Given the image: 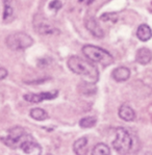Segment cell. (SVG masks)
<instances>
[{"label": "cell", "instance_id": "obj_1", "mask_svg": "<svg viewBox=\"0 0 152 155\" xmlns=\"http://www.w3.org/2000/svg\"><path fill=\"white\" fill-rule=\"evenodd\" d=\"M1 140L12 149L20 148L24 153H31L35 149H40L37 140L22 127L12 128L5 137H1Z\"/></svg>", "mask_w": 152, "mask_h": 155}, {"label": "cell", "instance_id": "obj_2", "mask_svg": "<svg viewBox=\"0 0 152 155\" xmlns=\"http://www.w3.org/2000/svg\"><path fill=\"white\" fill-rule=\"evenodd\" d=\"M67 64L69 69L73 73L84 77L85 81H88L89 83L97 82L99 78V72L97 67L92 61H89L87 59L74 55L69 57Z\"/></svg>", "mask_w": 152, "mask_h": 155}, {"label": "cell", "instance_id": "obj_3", "mask_svg": "<svg viewBox=\"0 0 152 155\" xmlns=\"http://www.w3.org/2000/svg\"><path fill=\"white\" fill-rule=\"evenodd\" d=\"M82 53L92 63H98L102 66H110L114 63V57L110 52L93 45H85L82 47Z\"/></svg>", "mask_w": 152, "mask_h": 155}, {"label": "cell", "instance_id": "obj_4", "mask_svg": "<svg viewBox=\"0 0 152 155\" xmlns=\"http://www.w3.org/2000/svg\"><path fill=\"white\" fill-rule=\"evenodd\" d=\"M113 146L118 153L126 155L130 153L134 148V140L125 128H118L116 131V137L113 142Z\"/></svg>", "mask_w": 152, "mask_h": 155}, {"label": "cell", "instance_id": "obj_5", "mask_svg": "<svg viewBox=\"0 0 152 155\" xmlns=\"http://www.w3.org/2000/svg\"><path fill=\"white\" fill-rule=\"evenodd\" d=\"M34 44V40L30 35L25 32H14L6 38V45L9 49L15 50H24Z\"/></svg>", "mask_w": 152, "mask_h": 155}, {"label": "cell", "instance_id": "obj_6", "mask_svg": "<svg viewBox=\"0 0 152 155\" xmlns=\"http://www.w3.org/2000/svg\"><path fill=\"white\" fill-rule=\"evenodd\" d=\"M58 95V91H52V92H44L39 94H26L24 95V99L31 103H40L45 100H52L56 98Z\"/></svg>", "mask_w": 152, "mask_h": 155}, {"label": "cell", "instance_id": "obj_7", "mask_svg": "<svg viewBox=\"0 0 152 155\" xmlns=\"http://www.w3.org/2000/svg\"><path fill=\"white\" fill-rule=\"evenodd\" d=\"M85 27H87V29L89 30L94 37L99 38V39L104 37L103 30H102V28L99 26L98 22H97L94 18H88L87 20H85Z\"/></svg>", "mask_w": 152, "mask_h": 155}, {"label": "cell", "instance_id": "obj_8", "mask_svg": "<svg viewBox=\"0 0 152 155\" xmlns=\"http://www.w3.org/2000/svg\"><path fill=\"white\" fill-rule=\"evenodd\" d=\"M111 75H113V78L116 81L123 82L126 81L128 78L130 77V71L126 67H119V68H116L113 71Z\"/></svg>", "mask_w": 152, "mask_h": 155}, {"label": "cell", "instance_id": "obj_9", "mask_svg": "<svg viewBox=\"0 0 152 155\" xmlns=\"http://www.w3.org/2000/svg\"><path fill=\"white\" fill-rule=\"evenodd\" d=\"M119 117L126 122H130V121H134L135 119V113L129 105L123 104L119 108Z\"/></svg>", "mask_w": 152, "mask_h": 155}, {"label": "cell", "instance_id": "obj_10", "mask_svg": "<svg viewBox=\"0 0 152 155\" xmlns=\"http://www.w3.org/2000/svg\"><path fill=\"white\" fill-rule=\"evenodd\" d=\"M135 59L141 65H147L151 61L152 59V53L148 48H141L137 50Z\"/></svg>", "mask_w": 152, "mask_h": 155}, {"label": "cell", "instance_id": "obj_11", "mask_svg": "<svg viewBox=\"0 0 152 155\" xmlns=\"http://www.w3.org/2000/svg\"><path fill=\"white\" fill-rule=\"evenodd\" d=\"M73 150H74L76 155H85L88 150V139L87 137H80L78 139L73 145Z\"/></svg>", "mask_w": 152, "mask_h": 155}, {"label": "cell", "instance_id": "obj_12", "mask_svg": "<svg viewBox=\"0 0 152 155\" xmlns=\"http://www.w3.org/2000/svg\"><path fill=\"white\" fill-rule=\"evenodd\" d=\"M137 35L141 41L147 42L148 40L151 39L152 37V30L147 24H142L139 26L137 30Z\"/></svg>", "mask_w": 152, "mask_h": 155}, {"label": "cell", "instance_id": "obj_13", "mask_svg": "<svg viewBox=\"0 0 152 155\" xmlns=\"http://www.w3.org/2000/svg\"><path fill=\"white\" fill-rule=\"evenodd\" d=\"M4 11H3V20L11 21L14 17V0H3Z\"/></svg>", "mask_w": 152, "mask_h": 155}, {"label": "cell", "instance_id": "obj_14", "mask_svg": "<svg viewBox=\"0 0 152 155\" xmlns=\"http://www.w3.org/2000/svg\"><path fill=\"white\" fill-rule=\"evenodd\" d=\"M92 155H111V149L105 144H97L92 150Z\"/></svg>", "mask_w": 152, "mask_h": 155}, {"label": "cell", "instance_id": "obj_15", "mask_svg": "<svg viewBox=\"0 0 152 155\" xmlns=\"http://www.w3.org/2000/svg\"><path fill=\"white\" fill-rule=\"evenodd\" d=\"M30 117L37 121H45L48 119V114L42 108H32L30 110Z\"/></svg>", "mask_w": 152, "mask_h": 155}, {"label": "cell", "instance_id": "obj_16", "mask_svg": "<svg viewBox=\"0 0 152 155\" xmlns=\"http://www.w3.org/2000/svg\"><path fill=\"white\" fill-rule=\"evenodd\" d=\"M97 123V118L96 117H85V118L81 119L79 121V125L81 128H92L96 125Z\"/></svg>", "mask_w": 152, "mask_h": 155}, {"label": "cell", "instance_id": "obj_17", "mask_svg": "<svg viewBox=\"0 0 152 155\" xmlns=\"http://www.w3.org/2000/svg\"><path fill=\"white\" fill-rule=\"evenodd\" d=\"M101 20L102 21H105V22H107V21H111V22H116L118 19V16L116 15V14L111 13V14H108V13H105L103 14V15L101 16Z\"/></svg>", "mask_w": 152, "mask_h": 155}, {"label": "cell", "instance_id": "obj_18", "mask_svg": "<svg viewBox=\"0 0 152 155\" xmlns=\"http://www.w3.org/2000/svg\"><path fill=\"white\" fill-rule=\"evenodd\" d=\"M61 8V2L59 0H53L52 2H50V8L54 9V11H58Z\"/></svg>", "mask_w": 152, "mask_h": 155}, {"label": "cell", "instance_id": "obj_19", "mask_svg": "<svg viewBox=\"0 0 152 155\" xmlns=\"http://www.w3.org/2000/svg\"><path fill=\"white\" fill-rule=\"evenodd\" d=\"M8 76V71L4 68H0V80L4 79Z\"/></svg>", "mask_w": 152, "mask_h": 155}, {"label": "cell", "instance_id": "obj_20", "mask_svg": "<svg viewBox=\"0 0 152 155\" xmlns=\"http://www.w3.org/2000/svg\"><path fill=\"white\" fill-rule=\"evenodd\" d=\"M95 0H79L80 3H84V4H87V5H90L91 3H93Z\"/></svg>", "mask_w": 152, "mask_h": 155}]
</instances>
